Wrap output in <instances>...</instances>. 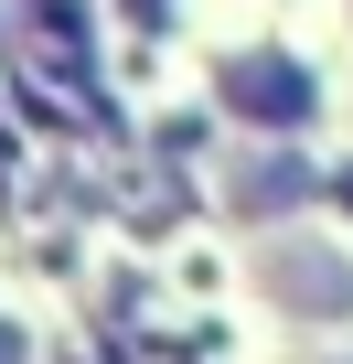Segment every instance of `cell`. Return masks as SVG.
I'll return each instance as SVG.
<instances>
[{
	"mask_svg": "<svg viewBox=\"0 0 353 364\" xmlns=\"http://www.w3.org/2000/svg\"><path fill=\"white\" fill-rule=\"evenodd\" d=\"M310 75L289 65V54H268V43H246L236 65H225V107L246 118V129H310Z\"/></svg>",
	"mask_w": 353,
	"mask_h": 364,
	"instance_id": "obj_1",
	"label": "cell"
},
{
	"mask_svg": "<svg viewBox=\"0 0 353 364\" xmlns=\"http://www.w3.org/2000/svg\"><path fill=\"white\" fill-rule=\"evenodd\" d=\"M268 289H278V311H300V321H321V311L342 321V311H353V268L321 257V247H278V257H268Z\"/></svg>",
	"mask_w": 353,
	"mask_h": 364,
	"instance_id": "obj_2",
	"label": "cell"
},
{
	"mask_svg": "<svg viewBox=\"0 0 353 364\" xmlns=\"http://www.w3.org/2000/svg\"><path fill=\"white\" fill-rule=\"evenodd\" d=\"M300 193H310L300 161H246V171H236V215H278V204H300Z\"/></svg>",
	"mask_w": 353,
	"mask_h": 364,
	"instance_id": "obj_3",
	"label": "cell"
},
{
	"mask_svg": "<svg viewBox=\"0 0 353 364\" xmlns=\"http://www.w3.org/2000/svg\"><path fill=\"white\" fill-rule=\"evenodd\" d=\"M0 364H22V321H0Z\"/></svg>",
	"mask_w": 353,
	"mask_h": 364,
	"instance_id": "obj_4",
	"label": "cell"
}]
</instances>
